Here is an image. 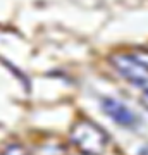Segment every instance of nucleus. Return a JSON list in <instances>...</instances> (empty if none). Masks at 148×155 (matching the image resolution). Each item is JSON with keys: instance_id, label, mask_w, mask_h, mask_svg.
Masks as SVG:
<instances>
[{"instance_id": "nucleus-1", "label": "nucleus", "mask_w": 148, "mask_h": 155, "mask_svg": "<svg viewBox=\"0 0 148 155\" xmlns=\"http://www.w3.org/2000/svg\"><path fill=\"white\" fill-rule=\"evenodd\" d=\"M71 141L86 155H102L109 147L107 134L91 121H77L71 129Z\"/></svg>"}, {"instance_id": "nucleus-2", "label": "nucleus", "mask_w": 148, "mask_h": 155, "mask_svg": "<svg viewBox=\"0 0 148 155\" xmlns=\"http://www.w3.org/2000/svg\"><path fill=\"white\" fill-rule=\"evenodd\" d=\"M112 66L126 81L133 83L136 88L148 91V64L141 57L131 54H117L110 59Z\"/></svg>"}, {"instance_id": "nucleus-3", "label": "nucleus", "mask_w": 148, "mask_h": 155, "mask_svg": "<svg viewBox=\"0 0 148 155\" xmlns=\"http://www.w3.org/2000/svg\"><path fill=\"white\" fill-rule=\"evenodd\" d=\"M102 110L114 122H117V124H121L124 127H133L138 124L136 114L127 105H124L122 102L115 98H102Z\"/></svg>"}, {"instance_id": "nucleus-4", "label": "nucleus", "mask_w": 148, "mask_h": 155, "mask_svg": "<svg viewBox=\"0 0 148 155\" xmlns=\"http://www.w3.org/2000/svg\"><path fill=\"white\" fill-rule=\"evenodd\" d=\"M0 155H28V153L21 145H9L7 148H4L0 152Z\"/></svg>"}, {"instance_id": "nucleus-5", "label": "nucleus", "mask_w": 148, "mask_h": 155, "mask_svg": "<svg viewBox=\"0 0 148 155\" xmlns=\"http://www.w3.org/2000/svg\"><path fill=\"white\" fill-rule=\"evenodd\" d=\"M141 104L145 109H148V91H141Z\"/></svg>"}, {"instance_id": "nucleus-6", "label": "nucleus", "mask_w": 148, "mask_h": 155, "mask_svg": "<svg viewBox=\"0 0 148 155\" xmlns=\"http://www.w3.org/2000/svg\"><path fill=\"white\" fill-rule=\"evenodd\" d=\"M81 155H86V153H81Z\"/></svg>"}]
</instances>
